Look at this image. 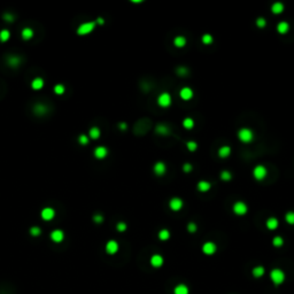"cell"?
Segmentation results:
<instances>
[{"label": "cell", "mask_w": 294, "mask_h": 294, "mask_svg": "<svg viewBox=\"0 0 294 294\" xmlns=\"http://www.w3.org/2000/svg\"><path fill=\"white\" fill-rule=\"evenodd\" d=\"M100 135H101V132H100V129L97 128V127H93V128L90 129L89 131V137L92 139H98L100 137Z\"/></svg>", "instance_id": "cell-27"}, {"label": "cell", "mask_w": 294, "mask_h": 294, "mask_svg": "<svg viewBox=\"0 0 294 294\" xmlns=\"http://www.w3.org/2000/svg\"><path fill=\"white\" fill-rule=\"evenodd\" d=\"M188 287L185 284H179L174 288V294H188Z\"/></svg>", "instance_id": "cell-22"}, {"label": "cell", "mask_w": 294, "mask_h": 294, "mask_svg": "<svg viewBox=\"0 0 294 294\" xmlns=\"http://www.w3.org/2000/svg\"><path fill=\"white\" fill-rule=\"evenodd\" d=\"M285 221H286L287 224L294 225V212H288V213L285 215Z\"/></svg>", "instance_id": "cell-34"}, {"label": "cell", "mask_w": 294, "mask_h": 294, "mask_svg": "<svg viewBox=\"0 0 294 294\" xmlns=\"http://www.w3.org/2000/svg\"><path fill=\"white\" fill-rule=\"evenodd\" d=\"M179 96L184 101H188L193 98V90L191 87H183V89L179 91Z\"/></svg>", "instance_id": "cell-12"}, {"label": "cell", "mask_w": 294, "mask_h": 294, "mask_svg": "<svg viewBox=\"0 0 294 294\" xmlns=\"http://www.w3.org/2000/svg\"><path fill=\"white\" fill-rule=\"evenodd\" d=\"M198 230V227H197V224L193 223V222H191V223L187 224V231L188 232H191V233H194L195 231Z\"/></svg>", "instance_id": "cell-41"}, {"label": "cell", "mask_w": 294, "mask_h": 294, "mask_svg": "<svg viewBox=\"0 0 294 294\" xmlns=\"http://www.w3.org/2000/svg\"><path fill=\"white\" fill-rule=\"evenodd\" d=\"M231 154V147L227 145H224L222 146V147H220V149H218V156H220L221 159H227V157H229Z\"/></svg>", "instance_id": "cell-16"}, {"label": "cell", "mask_w": 294, "mask_h": 294, "mask_svg": "<svg viewBox=\"0 0 294 294\" xmlns=\"http://www.w3.org/2000/svg\"><path fill=\"white\" fill-rule=\"evenodd\" d=\"M153 171H154V174H155L156 176H163V175L167 172L166 163L161 162V161L156 162L155 164H154V167H153Z\"/></svg>", "instance_id": "cell-10"}, {"label": "cell", "mask_w": 294, "mask_h": 294, "mask_svg": "<svg viewBox=\"0 0 294 294\" xmlns=\"http://www.w3.org/2000/svg\"><path fill=\"white\" fill-rule=\"evenodd\" d=\"M93 221H94L96 223H102L103 217L101 216V215H94V216H93Z\"/></svg>", "instance_id": "cell-47"}, {"label": "cell", "mask_w": 294, "mask_h": 294, "mask_svg": "<svg viewBox=\"0 0 294 294\" xmlns=\"http://www.w3.org/2000/svg\"><path fill=\"white\" fill-rule=\"evenodd\" d=\"M183 170H184L185 172H191V171H192V164H191V163H185L184 166H183Z\"/></svg>", "instance_id": "cell-45"}, {"label": "cell", "mask_w": 294, "mask_h": 294, "mask_svg": "<svg viewBox=\"0 0 294 294\" xmlns=\"http://www.w3.org/2000/svg\"><path fill=\"white\" fill-rule=\"evenodd\" d=\"M157 237H159L160 240L167 241L169 238H170V232H169V230H167V229H162V230L159 232Z\"/></svg>", "instance_id": "cell-29"}, {"label": "cell", "mask_w": 294, "mask_h": 294, "mask_svg": "<svg viewBox=\"0 0 294 294\" xmlns=\"http://www.w3.org/2000/svg\"><path fill=\"white\" fill-rule=\"evenodd\" d=\"M64 233L62 230H54L52 233H51V239L54 241V242H61L63 240Z\"/></svg>", "instance_id": "cell-15"}, {"label": "cell", "mask_w": 294, "mask_h": 294, "mask_svg": "<svg viewBox=\"0 0 294 294\" xmlns=\"http://www.w3.org/2000/svg\"><path fill=\"white\" fill-rule=\"evenodd\" d=\"M103 18L102 17H98V20H97V22L96 23H98V24H103Z\"/></svg>", "instance_id": "cell-49"}, {"label": "cell", "mask_w": 294, "mask_h": 294, "mask_svg": "<svg viewBox=\"0 0 294 294\" xmlns=\"http://www.w3.org/2000/svg\"><path fill=\"white\" fill-rule=\"evenodd\" d=\"M40 232H42V230H40V227H32L31 229H30V234L33 236V237L39 236Z\"/></svg>", "instance_id": "cell-40"}, {"label": "cell", "mask_w": 294, "mask_h": 294, "mask_svg": "<svg viewBox=\"0 0 294 294\" xmlns=\"http://www.w3.org/2000/svg\"><path fill=\"white\" fill-rule=\"evenodd\" d=\"M149 262H151V266L154 267V268H160V267L163 266L164 260H163V257L160 254H154V255H152Z\"/></svg>", "instance_id": "cell-13"}, {"label": "cell", "mask_w": 294, "mask_h": 294, "mask_svg": "<svg viewBox=\"0 0 294 294\" xmlns=\"http://www.w3.org/2000/svg\"><path fill=\"white\" fill-rule=\"evenodd\" d=\"M9 38H11V32L8 31L7 29H4V30L0 31V42L5 43V42H7Z\"/></svg>", "instance_id": "cell-31"}, {"label": "cell", "mask_w": 294, "mask_h": 294, "mask_svg": "<svg viewBox=\"0 0 294 294\" xmlns=\"http://www.w3.org/2000/svg\"><path fill=\"white\" fill-rule=\"evenodd\" d=\"M267 175H268V170H267V168L264 166L259 164V166H256L255 168L253 169V176H254V178L257 179V181L264 179V178L267 177Z\"/></svg>", "instance_id": "cell-5"}, {"label": "cell", "mask_w": 294, "mask_h": 294, "mask_svg": "<svg viewBox=\"0 0 294 294\" xmlns=\"http://www.w3.org/2000/svg\"><path fill=\"white\" fill-rule=\"evenodd\" d=\"M93 154H94V156H96L97 159L102 160L108 155V149H107L105 146H98V147L94 149Z\"/></svg>", "instance_id": "cell-11"}, {"label": "cell", "mask_w": 294, "mask_h": 294, "mask_svg": "<svg viewBox=\"0 0 294 294\" xmlns=\"http://www.w3.org/2000/svg\"><path fill=\"white\" fill-rule=\"evenodd\" d=\"M217 251V246L212 241H207L202 245V253L206 255H214Z\"/></svg>", "instance_id": "cell-7"}, {"label": "cell", "mask_w": 294, "mask_h": 294, "mask_svg": "<svg viewBox=\"0 0 294 294\" xmlns=\"http://www.w3.org/2000/svg\"><path fill=\"white\" fill-rule=\"evenodd\" d=\"M118 127H120V129L122 130V131L127 130V124H125V123H120V125H118Z\"/></svg>", "instance_id": "cell-48"}, {"label": "cell", "mask_w": 294, "mask_h": 294, "mask_svg": "<svg viewBox=\"0 0 294 294\" xmlns=\"http://www.w3.org/2000/svg\"><path fill=\"white\" fill-rule=\"evenodd\" d=\"M31 87L33 90H36V91H38V90H42L44 87V81L43 78L40 77H37L35 78L33 81L31 82Z\"/></svg>", "instance_id": "cell-21"}, {"label": "cell", "mask_w": 294, "mask_h": 294, "mask_svg": "<svg viewBox=\"0 0 294 294\" xmlns=\"http://www.w3.org/2000/svg\"><path fill=\"white\" fill-rule=\"evenodd\" d=\"M210 187H212V184H210L209 182H207V181H200L198 183V185H197L198 191L202 192V193H205V192L209 191V190H210Z\"/></svg>", "instance_id": "cell-19"}, {"label": "cell", "mask_w": 294, "mask_h": 294, "mask_svg": "<svg viewBox=\"0 0 294 294\" xmlns=\"http://www.w3.org/2000/svg\"><path fill=\"white\" fill-rule=\"evenodd\" d=\"M183 205H184V202L181 198H172L169 201V207L172 212H179L183 208Z\"/></svg>", "instance_id": "cell-8"}, {"label": "cell", "mask_w": 294, "mask_h": 294, "mask_svg": "<svg viewBox=\"0 0 294 294\" xmlns=\"http://www.w3.org/2000/svg\"><path fill=\"white\" fill-rule=\"evenodd\" d=\"M288 30H290V24H288L287 22L282 21L277 24V31H278V33H280V35H285V33H287Z\"/></svg>", "instance_id": "cell-17"}, {"label": "cell", "mask_w": 294, "mask_h": 294, "mask_svg": "<svg viewBox=\"0 0 294 294\" xmlns=\"http://www.w3.org/2000/svg\"><path fill=\"white\" fill-rule=\"evenodd\" d=\"M36 113L37 114H45L46 113V108L44 106H40V105H38V106H36Z\"/></svg>", "instance_id": "cell-43"}, {"label": "cell", "mask_w": 294, "mask_h": 294, "mask_svg": "<svg viewBox=\"0 0 294 294\" xmlns=\"http://www.w3.org/2000/svg\"><path fill=\"white\" fill-rule=\"evenodd\" d=\"M174 45L177 47V48H183V47H185V45H186V38H185L184 36H177V37H175Z\"/></svg>", "instance_id": "cell-20"}, {"label": "cell", "mask_w": 294, "mask_h": 294, "mask_svg": "<svg viewBox=\"0 0 294 294\" xmlns=\"http://www.w3.org/2000/svg\"><path fill=\"white\" fill-rule=\"evenodd\" d=\"M4 20L6 22H13V21H14V16H13L12 14H8V13H7V14L4 15Z\"/></svg>", "instance_id": "cell-46"}, {"label": "cell", "mask_w": 294, "mask_h": 294, "mask_svg": "<svg viewBox=\"0 0 294 294\" xmlns=\"http://www.w3.org/2000/svg\"><path fill=\"white\" fill-rule=\"evenodd\" d=\"M116 229L118 232H124V231L127 230V224L124 223V222H120V223H117Z\"/></svg>", "instance_id": "cell-42"}, {"label": "cell", "mask_w": 294, "mask_h": 294, "mask_svg": "<svg viewBox=\"0 0 294 294\" xmlns=\"http://www.w3.org/2000/svg\"><path fill=\"white\" fill-rule=\"evenodd\" d=\"M271 12L276 15L283 13L284 12V4H282V2H275V4H272V6H271Z\"/></svg>", "instance_id": "cell-25"}, {"label": "cell", "mask_w": 294, "mask_h": 294, "mask_svg": "<svg viewBox=\"0 0 294 294\" xmlns=\"http://www.w3.org/2000/svg\"><path fill=\"white\" fill-rule=\"evenodd\" d=\"M231 178H232V175H231L230 171L223 170L222 172H221V179H222V181L227 182V181H230Z\"/></svg>", "instance_id": "cell-36"}, {"label": "cell", "mask_w": 294, "mask_h": 294, "mask_svg": "<svg viewBox=\"0 0 294 294\" xmlns=\"http://www.w3.org/2000/svg\"><path fill=\"white\" fill-rule=\"evenodd\" d=\"M238 138L241 142L248 144L254 139V132L252 131L249 128H241L238 131Z\"/></svg>", "instance_id": "cell-1"}, {"label": "cell", "mask_w": 294, "mask_h": 294, "mask_svg": "<svg viewBox=\"0 0 294 294\" xmlns=\"http://www.w3.org/2000/svg\"><path fill=\"white\" fill-rule=\"evenodd\" d=\"M117 251H118V244H117V241L109 240L106 244V252L108 253V254L113 255V254L117 253Z\"/></svg>", "instance_id": "cell-14"}, {"label": "cell", "mask_w": 294, "mask_h": 294, "mask_svg": "<svg viewBox=\"0 0 294 294\" xmlns=\"http://www.w3.org/2000/svg\"><path fill=\"white\" fill-rule=\"evenodd\" d=\"M264 272H266V270L262 266H257L255 268H253V270H252V275L255 278H261L264 275Z\"/></svg>", "instance_id": "cell-23"}, {"label": "cell", "mask_w": 294, "mask_h": 294, "mask_svg": "<svg viewBox=\"0 0 294 294\" xmlns=\"http://www.w3.org/2000/svg\"><path fill=\"white\" fill-rule=\"evenodd\" d=\"M232 210H233V213L236 214V215L242 216L245 214H247L248 207L244 201H237V202H234V205L232 206Z\"/></svg>", "instance_id": "cell-4"}, {"label": "cell", "mask_w": 294, "mask_h": 294, "mask_svg": "<svg viewBox=\"0 0 294 294\" xmlns=\"http://www.w3.org/2000/svg\"><path fill=\"white\" fill-rule=\"evenodd\" d=\"M270 279L275 285H280L285 282V272L282 269H272L270 272Z\"/></svg>", "instance_id": "cell-2"}, {"label": "cell", "mask_w": 294, "mask_h": 294, "mask_svg": "<svg viewBox=\"0 0 294 294\" xmlns=\"http://www.w3.org/2000/svg\"><path fill=\"white\" fill-rule=\"evenodd\" d=\"M155 130H156V132H157V133H160V135H162V136L169 135V132H170L169 128H168V127H166L164 124H159V125L156 127Z\"/></svg>", "instance_id": "cell-28"}, {"label": "cell", "mask_w": 294, "mask_h": 294, "mask_svg": "<svg viewBox=\"0 0 294 294\" xmlns=\"http://www.w3.org/2000/svg\"><path fill=\"white\" fill-rule=\"evenodd\" d=\"M21 36L24 40H29V39H31L32 37H33V31H32V29H30V28H24L22 30Z\"/></svg>", "instance_id": "cell-26"}, {"label": "cell", "mask_w": 294, "mask_h": 294, "mask_svg": "<svg viewBox=\"0 0 294 294\" xmlns=\"http://www.w3.org/2000/svg\"><path fill=\"white\" fill-rule=\"evenodd\" d=\"M266 225H267V227H268L269 230L273 231V230H276L277 227H278V225H279V222H278V220H277L276 217H269V218L267 220Z\"/></svg>", "instance_id": "cell-18"}, {"label": "cell", "mask_w": 294, "mask_h": 294, "mask_svg": "<svg viewBox=\"0 0 294 294\" xmlns=\"http://www.w3.org/2000/svg\"><path fill=\"white\" fill-rule=\"evenodd\" d=\"M78 142H79V144L83 146H85L89 144V137L85 135H81L79 136V138H78Z\"/></svg>", "instance_id": "cell-39"}, {"label": "cell", "mask_w": 294, "mask_h": 294, "mask_svg": "<svg viewBox=\"0 0 294 294\" xmlns=\"http://www.w3.org/2000/svg\"><path fill=\"white\" fill-rule=\"evenodd\" d=\"M54 93L55 94H57V96H61V94H63L64 91H66V87H64L62 84H57V85L54 86Z\"/></svg>", "instance_id": "cell-35"}, {"label": "cell", "mask_w": 294, "mask_h": 294, "mask_svg": "<svg viewBox=\"0 0 294 294\" xmlns=\"http://www.w3.org/2000/svg\"><path fill=\"white\" fill-rule=\"evenodd\" d=\"M157 105L160 107L167 108L171 105V96L168 92H163L157 97Z\"/></svg>", "instance_id": "cell-6"}, {"label": "cell", "mask_w": 294, "mask_h": 294, "mask_svg": "<svg viewBox=\"0 0 294 294\" xmlns=\"http://www.w3.org/2000/svg\"><path fill=\"white\" fill-rule=\"evenodd\" d=\"M272 245L275 247H282L284 245V239L280 236H276V237L272 239Z\"/></svg>", "instance_id": "cell-33"}, {"label": "cell", "mask_w": 294, "mask_h": 294, "mask_svg": "<svg viewBox=\"0 0 294 294\" xmlns=\"http://www.w3.org/2000/svg\"><path fill=\"white\" fill-rule=\"evenodd\" d=\"M40 216H42V218H43L44 221H52L54 217H55V212H54L53 208L46 207V208H44L43 210H42Z\"/></svg>", "instance_id": "cell-9"}, {"label": "cell", "mask_w": 294, "mask_h": 294, "mask_svg": "<svg viewBox=\"0 0 294 294\" xmlns=\"http://www.w3.org/2000/svg\"><path fill=\"white\" fill-rule=\"evenodd\" d=\"M177 72H178V75H179V76H185V75L187 74L188 71H187V69H186V68L181 67V68H178V69H177Z\"/></svg>", "instance_id": "cell-44"}, {"label": "cell", "mask_w": 294, "mask_h": 294, "mask_svg": "<svg viewBox=\"0 0 294 294\" xmlns=\"http://www.w3.org/2000/svg\"><path fill=\"white\" fill-rule=\"evenodd\" d=\"M8 61V64L11 66V67H18L20 66V63H21V59L18 57H16V55H11V57L7 59Z\"/></svg>", "instance_id": "cell-24"}, {"label": "cell", "mask_w": 294, "mask_h": 294, "mask_svg": "<svg viewBox=\"0 0 294 294\" xmlns=\"http://www.w3.org/2000/svg\"><path fill=\"white\" fill-rule=\"evenodd\" d=\"M256 27L260 29H264L267 27V21L264 17H259L256 18Z\"/></svg>", "instance_id": "cell-37"}, {"label": "cell", "mask_w": 294, "mask_h": 294, "mask_svg": "<svg viewBox=\"0 0 294 294\" xmlns=\"http://www.w3.org/2000/svg\"><path fill=\"white\" fill-rule=\"evenodd\" d=\"M186 147H187V149L190 151V152H194V151H197L198 149V144L195 142H186Z\"/></svg>", "instance_id": "cell-38"}, {"label": "cell", "mask_w": 294, "mask_h": 294, "mask_svg": "<svg viewBox=\"0 0 294 294\" xmlns=\"http://www.w3.org/2000/svg\"><path fill=\"white\" fill-rule=\"evenodd\" d=\"M214 42V38L212 35H209V33H205V35L202 36V43L205 44V45H210V44Z\"/></svg>", "instance_id": "cell-32"}, {"label": "cell", "mask_w": 294, "mask_h": 294, "mask_svg": "<svg viewBox=\"0 0 294 294\" xmlns=\"http://www.w3.org/2000/svg\"><path fill=\"white\" fill-rule=\"evenodd\" d=\"M96 24H97L96 22H85V23H83V24H81L77 28V35L79 36L89 35L90 32H92L94 30Z\"/></svg>", "instance_id": "cell-3"}, {"label": "cell", "mask_w": 294, "mask_h": 294, "mask_svg": "<svg viewBox=\"0 0 294 294\" xmlns=\"http://www.w3.org/2000/svg\"><path fill=\"white\" fill-rule=\"evenodd\" d=\"M183 127H184L186 130H191L194 127V121L191 117H186L184 121H183Z\"/></svg>", "instance_id": "cell-30"}]
</instances>
